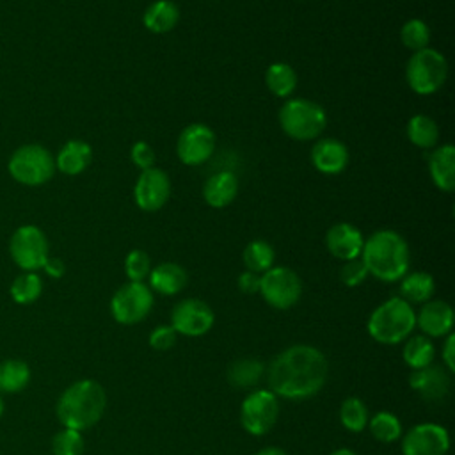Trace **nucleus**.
Returning a JSON list of instances; mask_svg holds the SVG:
<instances>
[{
	"label": "nucleus",
	"instance_id": "obj_1",
	"mask_svg": "<svg viewBox=\"0 0 455 455\" xmlns=\"http://www.w3.org/2000/svg\"><path fill=\"white\" fill-rule=\"evenodd\" d=\"M327 373V359L318 348L311 345H291L272 359L267 370V380L277 398L306 400L323 387Z\"/></svg>",
	"mask_w": 455,
	"mask_h": 455
},
{
	"label": "nucleus",
	"instance_id": "obj_2",
	"mask_svg": "<svg viewBox=\"0 0 455 455\" xmlns=\"http://www.w3.org/2000/svg\"><path fill=\"white\" fill-rule=\"evenodd\" d=\"M361 259L373 277L395 283L409 272L411 252L405 238L393 229L375 231L364 240Z\"/></svg>",
	"mask_w": 455,
	"mask_h": 455
},
{
	"label": "nucleus",
	"instance_id": "obj_3",
	"mask_svg": "<svg viewBox=\"0 0 455 455\" xmlns=\"http://www.w3.org/2000/svg\"><path fill=\"white\" fill-rule=\"evenodd\" d=\"M107 407V395L100 382L82 379L68 386L57 402V418L64 428L87 430L96 425Z\"/></svg>",
	"mask_w": 455,
	"mask_h": 455
},
{
	"label": "nucleus",
	"instance_id": "obj_4",
	"mask_svg": "<svg viewBox=\"0 0 455 455\" xmlns=\"http://www.w3.org/2000/svg\"><path fill=\"white\" fill-rule=\"evenodd\" d=\"M416 327L412 304L402 297H391L377 306L368 318V334L382 345H398L405 341Z\"/></svg>",
	"mask_w": 455,
	"mask_h": 455
},
{
	"label": "nucleus",
	"instance_id": "obj_5",
	"mask_svg": "<svg viewBox=\"0 0 455 455\" xmlns=\"http://www.w3.org/2000/svg\"><path fill=\"white\" fill-rule=\"evenodd\" d=\"M279 124L283 132L295 140H313L325 130L327 114L311 100L293 98L281 107Z\"/></svg>",
	"mask_w": 455,
	"mask_h": 455
},
{
	"label": "nucleus",
	"instance_id": "obj_6",
	"mask_svg": "<svg viewBox=\"0 0 455 455\" xmlns=\"http://www.w3.org/2000/svg\"><path fill=\"white\" fill-rule=\"evenodd\" d=\"M448 75V62L444 55L434 48H423L411 55L405 68L409 87L421 96L439 91Z\"/></svg>",
	"mask_w": 455,
	"mask_h": 455
},
{
	"label": "nucleus",
	"instance_id": "obj_7",
	"mask_svg": "<svg viewBox=\"0 0 455 455\" xmlns=\"http://www.w3.org/2000/svg\"><path fill=\"white\" fill-rule=\"evenodd\" d=\"M7 169L18 183L36 187L46 183L53 176L55 158L44 146L27 144L12 153Z\"/></svg>",
	"mask_w": 455,
	"mask_h": 455
},
{
	"label": "nucleus",
	"instance_id": "obj_8",
	"mask_svg": "<svg viewBox=\"0 0 455 455\" xmlns=\"http://www.w3.org/2000/svg\"><path fill=\"white\" fill-rule=\"evenodd\" d=\"M259 293L275 309H290L302 293L300 277L288 267H270L259 275Z\"/></svg>",
	"mask_w": 455,
	"mask_h": 455
},
{
	"label": "nucleus",
	"instance_id": "obj_9",
	"mask_svg": "<svg viewBox=\"0 0 455 455\" xmlns=\"http://www.w3.org/2000/svg\"><path fill=\"white\" fill-rule=\"evenodd\" d=\"M153 307V290L144 283L123 284L110 300V313L116 322L133 325L144 320Z\"/></svg>",
	"mask_w": 455,
	"mask_h": 455
},
{
	"label": "nucleus",
	"instance_id": "obj_10",
	"mask_svg": "<svg viewBox=\"0 0 455 455\" xmlns=\"http://www.w3.org/2000/svg\"><path fill=\"white\" fill-rule=\"evenodd\" d=\"M9 251L14 263L25 272H36L43 268L48 259L46 235L34 224L20 226L9 242Z\"/></svg>",
	"mask_w": 455,
	"mask_h": 455
},
{
	"label": "nucleus",
	"instance_id": "obj_11",
	"mask_svg": "<svg viewBox=\"0 0 455 455\" xmlns=\"http://www.w3.org/2000/svg\"><path fill=\"white\" fill-rule=\"evenodd\" d=\"M279 418V398L270 389H256L242 402L240 421L251 435H265Z\"/></svg>",
	"mask_w": 455,
	"mask_h": 455
},
{
	"label": "nucleus",
	"instance_id": "obj_12",
	"mask_svg": "<svg viewBox=\"0 0 455 455\" xmlns=\"http://www.w3.org/2000/svg\"><path fill=\"white\" fill-rule=\"evenodd\" d=\"M215 322L213 309L199 299H183L171 311V327L183 336H203Z\"/></svg>",
	"mask_w": 455,
	"mask_h": 455
},
{
	"label": "nucleus",
	"instance_id": "obj_13",
	"mask_svg": "<svg viewBox=\"0 0 455 455\" xmlns=\"http://www.w3.org/2000/svg\"><path fill=\"white\" fill-rule=\"evenodd\" d=\"M215 149V133L208 124L192 123L185 126L176 142L178 158L185 165L204 164Z\"/></svg>",
	"mask_w": 455,
	"mask_h": 455
},
{
	"label": "nucleus",
	"instance_id": "obj_14",
	"mask_svg": "<svg viewBox=\"0 0 455 455\" xmlns=\"http://www.w3.org/2000/svg\"><path fill=\"white\" fill-rule=\"evenodd\" d=\"M448 450V430L437 423L414 425L402 439L403 455H446Z\"/></svg>",
	"mask_w": 455,
	"mask_h": 455
},
{
	"label": "nucleus",
	"instance_id": "obj_15",
	"mask_svg": "<svg viewBox=\"0 0 455 455\" xmlns=\"http://www.w3.org/2000/svg\"><path fill=\"white\" fill-rule=\"evenodd\" d=\"M171 196V183L167 174L158 169L151 167L146 171H140V176L137 178L133 197L140 210L144 212H156L160 210Z\"/></svg>",
	"mask_w": 455,
	"mask_h": 455
},
{
	"label": "nucleus",
	"instance_id": "obj_16",
	"mask_svg": "<svg viewBox=\"0 0 455 455\" xmlns=\"http://www.w3.org/2000/svg\"><path fill=\"white\" fill-rule=\"evenodd\" d=\"M325 245L334 258L348 261L361 256L364 238H363V233L354 224L338 222L327 231Z\"/></svg>",
	"mask_w": 455,
	"mask_h": 455
},
{
	"label": "nucleus",
	"instance_id": "obj_17",
	"mask_svg": "<svg viewBox=\"0 0 455 455\" xmlns=\"http://www.w3.org/2000/svg\"><path fill=\"white\" fill-rule=\"evenodd\" d=\"M446 368L428 364L425 368L412 370L409 377L411 387L427 402H439L446 398L450 391V375Z\"/></svg>",
	"mask_w": 455,
	"mask_h": 455
},
{
	"label": "nucleus",
	"instance_id": "obj_18",
	"mask_svg": "<svg viewBox=\"0 0 455 455\" xmlns=\"http://www.w3.org/2000/svg\"><path fill=\"white\" fill-rule=\"evenodd\" d=\"M416 325L427 338L446 336L453 327V309L444 300H427L416 315Z\"/></svg>",
	"mask_w": 455,
	"mask_h": 455
},
{
	"label": "nucleus",
	"instance_id": "obj_19",
	"mask_svg": "<svg viewBox=\"0 0 455 455\" xmlns=\"http://www.w3.org/2000/svg\"><path fill=\"white\" fill-rule=\"evenodd\" d=\"M311 164L323 174H338L348 164V149L338 139H320L311 149Z\"/></svg>",
	"mask_w": 455,
	"mask_h": 455
},
{
	"label": "nucleus",
	"instance_id": "obj_20",
	"mask_svg": "<svg viewBox=\"0 0 455 455\" xmlns=\"http://www.w3.org/2000/svg\"><path fill=\"white\" fill-rule=\"evenodd\" d=\"M428 171L439 190L451 192L455 188V148L444 144L434 149L428 158Z\"/></svg>",
	"mask_w": 455,
	"mask_h": 455
},
{
	"label": "nucleus",
	"instance_id": "obj_21",
	"mask_svg": "<svg viewBox=\"0 0 455 455\" xmlns=\"http://www.w3.org/2000/svg\"><path fill=\"white\" fill-rule=\"evenodd\" d=\"M238 192V180L229 171H220L210 176L203 187V197L212 208L228 206Z\"/></svg>",
	"mask_w": 455,
	"mask_h": 455
},
{
	"label": "nucleus",
	"instance_id": "obj_22",
	"mask_svg": "<svg viewBox=\"0 0 455 455\" xmlns=\"http://www.w3.org/2000/svg\"><path fill=\"white\" fill-rule=\"evenodd\" d=\"M149 288L162 295H176L187 284V272L181 265L165 261L151 268L149 272Z\"/></svg>",
	"mask_w": 455,
	"mask_h": 455
},
{
	"label": "nucleus",
	"instance_id": "obj_23",
	"mask_svg": "<svg viewBox=\"0 0 455 455\" xmlns=\"http://www.w3.org/2000/svg\"><path fill=\"white\" fill-rule=\"evenodd\" d=\"M91 158H92L91 146L84 140L75 139V140H68L60 148L55 158V167L68 176H76L87 169V165L91 164Z\"/></svg>",
	"mask_w": 455,
	"mask_h": 455
},
{
	"label": "nucleus",
	"instance_id": "obj_24",
	"mask_svg": "<svg viewBox=\"0 0 455 455\" xmlns=\"http://www.w3.org/2000/svg\"><path fill=\"white\" fill-rule=\"evenodd\" d=\"M180 20V9L172 0H156L142 14L144 27L153 34L171 32Z\"/></svg>",
	"mask_w": 455,
	"mask_h": 455
},
{
	"label": "nucleus",
	"instance_id": "obj_25",
	"mask_svg": "<svg viewBox=\"0 0 455 455\" xmlns=\"http://www.w3.org/2000/svg\"><path fill=\"white\" fill-rule=\"evenodd\" d=\"M435 291L434 277L427 272H407L400 279V295L409 304H425Z\"/></svg>",
	"mask_w": 455,
	"mask_h": 455
},
{
	"label": "nucleus",
	"instance_id": "obj_26",
	"mask_svg": "<svg viewBox=\"0 0 455 455\" xmlns=\"http://www.w3.org/2000/svg\"><path fill=\"white\" fill-rule=\"evenodd\" d=\"M407 139L418 148L430 149L437 144L439 126L432 117L425 114H416L407 123Z\"/></svg>",
	"mask_w": 455,
	"mask_h": 455
},
{
	"label": "nucleus",
	"instance_id": "obj_27",
	"mask_svg": "<svg viewBox=\"0 0 455 455\" xmlns=\"http://www.w3.org/2000/svg\"><path fill=\"white\" fill-rule=\"evenodd\" d=\"M263 373H265V366L259 361L243 357L235 361L228 368V380L238 389H247L256 386L261 380Z\"/></svg>",
	"mask_w": 455,
	"mask_h": 455
},
{
	"label": "nucleus",
	"instance_id": "obj_28",
	"mask_svg": "<svg viewBox=\"0 0 455 455\" xmlns=\"http://www.w3.org/2000/svg\"><path fill=\"white\" fill-rule=\"evenodd\" d=\"M30 382V368L25 361L7 359L0 363V391L18 393Z\"/></svg>",
	"mask_w": 455,
	"mask_h": 455
},
{
	"label": "nucleus",
	"instance_id": "obj_29",
	"mask_svg": "<svg viewBox=\"0 0 455 455\" xmlns=\"http://www.w3.org/2000/svg\"><path fill=\"white\" fill-rule=\"evenodd\" d=\"M402 354H403L405 364L411 370H418L432 364L435 355V347L427 336H409Z\"/></svg>",
	"mask_w": 455,
	"mask_h": 455
},
{
	"label": "nucleus",
	"instance_id": "obj_30",
	"mask_svg": "<svg viewBox=\"0 0 455 455\" xmlns=\"http://www.w3.org/2000/svg\"><path fill=\"white\" fill-rule=\"evenodd\" d=\"M265 84L279 98L290 96L297 87V73L290 64L275 62L265 73Z\"/></svg>",
	"mask_w": 455,
	"mask_h": 455
},
{
	"label": "nucleus",
	"instance_id": "obj_31",
	"mask_svg": "<svg viewBox=\"0 0 455 455\" xmlns=\"http://www.w3.org/2000/svg\"><path fill=\"white\" fill-rule=\"evenodd\" d=\"M242 259H243V265L247 270H251L254 274H263L270 267H274L275 252L268 242L252 240L245 245V249L242 252Z\"/></svg>",
	"mask_w": 455,
	"mask_h": 455
},
{
	"label": "nucleus",
	"instance_id": "obj_32",
	"mask_svg": "<svg viewBox=\"0 0 455 455\" xmlns=\"http://www.w3.org/2000/svg\"><path fill=\"white\" fill-rule=\"evenodd\" d=\"M370 432L379 443H395L402 435V423L400 419L387 411L375 412L370 419Z\"/></svg>",
	"mask_w": 455,
	"mask_h": 455
},
{
	"label": "nucleus",
	"instance_id": "obj_33",
	"mask_svg": "<svg viewBox=\"0 0 455 455\" xmlns=\"http://www.w3.org/2000/svg\"><path fill=\"white\" fill-rule=\"evenodd\" d=\"M339 419L347 430L363 432L368 427V419H370L366 403L355 396L345 398L339 409Z\"/></svg>",
	"mask_w": 455,
	"mask_h": 455
},
{
	"label": "nucleus",
	"instance_id": "obj_34",
	"mask_svg": "<svg viewBox=\"0 0 455 455\" xmlns=\"http://www.w3.org/2000/svg\"><path fill=\"white\" fill-rule=\"evenodd\" d=\"M43 291V281L36 272L20 274L11 284V297L16 304H32Z\"/></svg>",
	"mask_w": 455,
	"mask_h": 455
},
{
	"label": "nucleus",
	"instance_id": "obj_35",
	"mask_svg": "<svg viewBox=\"0 0 455 455\" xmlns=\"http://www.w3.org/2000/svg\"><path fill=\"white\" fill-rule=\"evenodd\" d=\"M400 39L402 43L409 48V50H423L428 46L430 41V28L427 27V23L423 20L412 18L409 21L403 23L402 30H400Z\"/></svg>",
	"mask_w": 455,
	"mask_h": 455
},
{
	"label": "nucleus",
	"instance_id": "obj_36",
	"mask_svg": "<svg viewBox=\"0 0 455 455\" xmlns=\"http://www.w3.org/2000/svg\"><path fill=\"white\" fill-rule=\"evenodd\" d=\"M84 437L82 432L73 428H62L53 435L52 451L53 455H82L84 453Z\"/></svg>",
	"mask_w": 455,
	"mask_h": 455
},
{
	"label": "nucleus",
	"instance_id": "obj_37",
	"mask_svg": "<svg viewBox=\"0 0 455 455\" xmlns=\"http://www.w3.org/2000/svg\"><path fill=\"white\" fill-rule=\"evenodd\" d=\"M124 272H126L130 281L142 283L149 275V272H151L149 256L144 251H140V249H133L124 258Z\"/></svg>",
	"mask_w": 455,
	"mask_h": 455
},
{
	"label": "nucleus",
	"instance_id": "obj_38",
	"mask_svg": "<svg viewBox=\"0 0 455 455\" xmlns=\"http://www.w3.org/2000/svg\"><path fill=\"white\" fill-rule=\"evenodd\" d=\"M368 277V268L363 263V259L355 258V259H348L343 263L341 270H339V279L343 284L347 286H359L364 279Z\"/></svg>",
	"mask_w": 455,
	"mask_h": 455
},
{
	"label": "nucleus",
	"instance_id": "obj_39",
	"mask_svg": "<svg viewBox=\"0 0 455 455\" xmlns=\"http://www.w3.org/2000/svg\"><path fill=\"white\" fill-rule=\"evenodd\" d=\"M176 338H178V332L171 325H158L149 334V345H151V348L164 352V350H169L174 347Z\"/></svg>",
	"mask_w": 455,
	"mask_h": 455
},
{
	"label": "nucleus",
	"instance_id": "obj_40",
	"mask_svg": "<svg viewBox=\"0 0 455 455\" xmlns=\"http://www.w3.org/2000/svg\"><path fill=\"white\" fill-rule=\"evenodd\" d=\"M130 156H132V162L140 169V171H146V169H151L155 167V162H156V155L153 151V148L144 142V140H139L132 146V151H130Z\"/></svg>",
	"mask_w": 455,
	"mask_h": 455
},
{
	"label": "nucleus",
	"instance_id": "obj_41",
	"mask_svg": "<svg viewBox=\"0 0 455 455\" xmlns=\"http://www.w3.org/2000/svg\"><path fill=\"white\" fill-rule=\"evenodd\" d=\"M238 288L240 291L251 295L259 291V274H254L251 270H245L238 275Z\"/></svg>",
	"mask_w": 455,
	"mask_h": 455
},
{
	"label": "nucleus",
	"instance_id": "obj_42",
	"mask_svg": "<svg viewBox=\"0 0 455 455\" xmlns=\"http://www.w3.org/2000/svg\"><path fill=\"white\" fill-rule=\"evenodd\" d=\"M443 363L448 371L455 370V334H448L443 347Z\"/></svg>",
	"mask_w": 455,
	"mask_h": 455
},
{
	"label": "nucleus",
	"instance_id": "obj_43",
	"mask_svg": "<svg viewBox=\"0 0 455 455\" xmlns=\"http://www.w3.org/2000/svg\"><path fill=\"white\" fill-rule=\"evenodd\" d=\"M43 268H44V272H46L50 277H53V279L62 277V275H64V272H66V267H64L62 259H59V258H52V256H48V259L44 261Z\"/></svg>",
	"mask_w": 455,
	"mask_h": 455
},
{
	"label": "nucleus",
	"instance_id": "obj_44",
	"mask_svg": "<svg viewBox=\"0 0 455 455\" xmlns=\"http://www.w3.org/2000/svg\"><path fill=\"white\" fill-rule=\"evenodd\" d=\"M256 455H288V453L277 446H267V448L259 450Z\"/></svg>",
	"mask_w": 455,
	"mask_h": 455
},
{
	"label": "nucleus",
	"instance_id": "obj_45",
	"mask_svg": "<svg viewBox=\"0 0 455 455\" xmlns=\"http://www.w3.org/2000/svg\"><path fill=\"white\" fill-rule=\"evenodd\" d=\"M331 455H355V451H352L350 448H338Z\"/></svg>",
	"mask_w": 455,
	"mask_h": 455
},
{
	"label": "nucleus",
	"instance_id": "obj_46",
	"mask_svg": "<svg viewBox=\"0 0 455 455\" xmlns=\"http://www.w3.org/2000/svg\"><path fill=\"white\" fill-rule=\"evenodd\" d=\"M4 409H5V403H4V400H2V396H0V416L4 414Z\"/></svg>",
	"mask_w": 455,
	"mask_h": 455
}]
</instances>
